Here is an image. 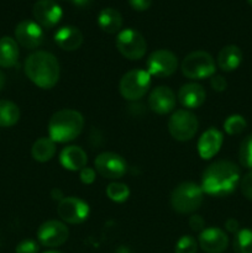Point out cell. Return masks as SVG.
I'll return each mask as SVG.
<instances>
[{"instance_id":"cell-2","label":"cell","mask_w":252,"mask_h":253,"mask_svg":"<svg viewBox=\"0 0 252 253\" xmlns=\"http://www.w3.org/2000/svg\"><path fill=\"white\" fill-rule=\"evenodd\" d=\"M25 74L36 86L52 89L59 81L61 67L54 54L47 51H36L25 61Z\"/></svg>"},{"instance_id":"cell-29","label":"cell","mask_w":252,"mask_h":253,"mask_svg":"<svg viewBox=\"0 0 252 253\" xmlns=\"http://www.w3.org/2000/svg\"><path fill=\"white\" fill-rule=\"evenodd\" d=\"M239 160L242 167L252 170V133L242 140L239 150Z\"/></svg>"},{"instance_id":"cell-1","label":"cell","mask_w":252,"mask_h":253,"mask_svg":"<svg viewBox=\"0 0 252 253\" xmlns=\"http://www.w3.org/2000/svg\"><path fill=\"white\" fill-rule=\"evenodd\" d=\"M241 170L231 161H215L203 172L202 189L204 194L211 197H227L240 185Z\"/></svg>"},{"instance_id":"cell-11","label":"cell","mask_w":252,"mask_h":253,"mask_svg":"<svg viewBox=\"0 0 252 253\" xmlns=\"http://www.w3.org/2000/svg\"><path fill=\"white\" fill-rule=\"evenodd\" d=\"M96 173L106 179H120L127 170V163L115 152H101L94 160Z\"/></svg>"},{"instance_id":"cell-15","label":"cell","mask_w":252,"mask_h":253,"mask_svg":"<svg viewBox=\"0 0 252 253\" xmlns=\"http://www.w3.org/2000/svg\"><path fill=\"white\" fill-rule=\"evenodd\" d=\"M198 244L207 253H222L229 246V237L219 227H207L199 234Z\"/></svg>"},{"instance_id":"cell-39","label":"cell","mask_w":252,"mask_h":253,"mask_svg":"<svg viewBox=\"0 0 252 253\" xmlns=\"http://www.w3.org/2000/svg\"><path fill=\"white\" fill-rule=\"evenodd\" d=\"M52 198H53L54 200H58V202H61L62 199H63V194H62V192L59 189H53L52 190Z\"/></svg>"},{"instance_id":"cell-25","label":"cell","mask_w":252,"mask_h":253,"mask_svg":"<svg viewBox=\"0 0 252 253\" xmlns=\"http://www.w3.org/2000/svg\"><path fill=\"white\" fill-rule=\"evenodd\" d=\"M20 109L10 100H0V127H11L19 121Z\"/></svg>"},{"instance_id":"cell-41","label":"cell","mask_w":252,"mask_h":253,"mask_svg":"<svg viewBox=\"0 0 252 253\" xmlns=\"http://www.w3.org/2000/svg\"><path fill=\"white\" fill-rule=\"evenodd\" d=\"M115 253H131V251H130V249H128V247L120 246L118 250H116Z\"/></svg>"},{"instance_id":"cell-7","label":"cell","mask_w":252,"mask_h":253,"mask_svg":"<svg viewBox=\"0 0 252 253\" xmlns=\"http://www.w3.org/2000/svg\"><path fill=\"white\" fill-rule=\"evenodd\" d=\"M199 127V121L192 111L187 109L175 110L168 120V131L179 142L192 140Z\"/></svg>"},{"instance_id":"cell-14","label":"cell","mask_w":252,"mask_h":253,"mask_svg":"<svg viewBox=\"0 0 252 253\" xmlns=\"http://www.w3.org/2000/svg\"><path fill=\"white\" fill-rule=\"evenodd\" d=\"M32 15L43 29H52L61 21L63 10L54 0H37L32 7Z\"/></svg>"},{"instance_id":"cell-31","label":"cell","mask_w":252,"mask_h":253,"mask_svg":"<svg viewBox=\"0 0 252 253\" xmlns=\"http://www.w3.org/2000/svg\"><path fill=\"white\" fill-rule=\"evenodd\" d=\"M240 189L247 200H252V170L247 172L240 180Z\"/></svg>"},{"instance_id":"cell-28","label":"cell","mask_w":252,"mask_h":253,"mask_svg":"<svg viewBox=\"0 0 252 253\" xmlns=\"http://www.w3.org/2000/svg\"><path fill=\"white\" fill-rule=\"evenodd\" d=\"M247 123L245 120V118L239 114H234V115H230L229 118H226V120L224 121V130L227 135L235 136L240 135L245 131L246 128Z\"/></svg>"},{"instance_id":"cell-37","label":"cell","mask_w":252,"mask_h":253,"mask_svg":"<svg viewBox=\"0 0 252 253\" xmlns=\"http://www.w3.org/2000/svg\"><path fill=\"white\" fill-rule=\"evenodd\" d=\"M225 229L229 232H231V234H236L240 229L239 221H237L236 219H234V217H230V219H227L226 222H225Z\"/></svg>"},{"instance_id":"cell-22","label":"cell","mask_w":252,"mask_h":253,"mask_svg":"<svg viewBox=\"0 0 252 253\" xmlns=\"http://www.w3.org/2000/svg\"><path fill=\"white\" fill-rule=\"evenodd\" d=\"M96 21H98L99 27L109 35L119 34L123 27V16L118 10L113 7H105L101 10Z\"/></svg>"},{"instance_id":"cell-18","label":"cell","mask_w":252,"mask_h":253,"mask_svg":"<svg viewBox=\"0 0 252 253\" xmlns=\"http://www.w3.org/2000/svg\"><path fill=\"white\" fill-rule=\"evenodd\" d=\"M177 98L187 110H193L200 108L204 104L207 99V91L200 84L187 83L180 86Z\"/></svg>"},{"instance_id":"cell-3","label":"cell","mask_w":252,"mask_h":253,"mask_svg":"<svg viewBox=\"0 0 252 253\" xmlns=\"http://www.w3.org/2000/svg\"><path fill=\"white\" fill-rule=\"evenodd\" d=\"M84 118L73 109H62L54 113L48 121V137L56 143L74 141L82 133Z\"/></svg>"},{"instance_id":"cell-24","label":"cell","mask_w":252,"mask_h":253,"mask_svg":"<svg viewBox=\"0 0 252 253\" xmlns=\"http://www.w3.org/2000/svg\"><path fill=\"white\" fill-rule=\"evenodd\" d=\"M56 155V142L49 137H41L34 142L31 147V156L35 161L44 163L51 161Z\"/></svg>"},{"instance_id":"cell-12","label":"cell","mask_w":252,"mask_h":253,"mask_svg":"<svg viewBox=\"0 0 252 253\" xmlns=\"http://www.w3.org/2000/svg\"><path fill=\"white\" fill-rule=\"evenodd\" d=\"M69 230L63 221L48 220L40 225L37 230V240L44 247H59L68 240Z\"/></svg>"},{"instance_id":"cell-34","label":"cell","mask_w":252,"mask_h":253,"mask_svg":"<svg viewBox=\"0 0 252 253\" xmlns=\"http://www.w3.org/2000/svg\"><path fill=\"white\" fill-rule=\"evenodd\" d=\"M210 85H211L212 90L217 91V93H221V91L226 90L227 82H226V79H225L222 76H219V74H214V76L210 78Z\"/></svg>"},{"instance_id":"cell-4","label":"cell","mask_w":252,"mask_h":253,"mask_svg":"<svg viewBox=\"0 0 252 253\" xmlns=\"http://www.w3.org/2000/svg\"><path fill=\"white\" fill-rule=\"evenodd\" d=\"M204 192L197 183L183 182L170 194V207L179 214H193L203 204Z\"/></svg>"},{"instance_id":"cell-8","label":"cell","mask_w":252,"mask_h":253,"mask_svg":"<svg viewBox=\"0 0 252 253\" xmlns=\"http://www.w3.org/2000/svg\"><path fill=\"white\" fill-rule=\"evenodd\" d=\"M116 48L125 58L138 61L147 51V42L145 37L135 29H124L116 36Z\"/></svg>"},{"instance_id":"cell-17","label":"cell","mask_w":252,"mask_h":253,"mask_svg":"<svg viewBox=\"0 0 252 253\" xmlns=\"http://www.w3.org/2000/svg\"><path fill=\"white\" fill-rule=\"evenodd\" d=\"M224 142V135L217 128H208L198 140V153L202 160H211L219 153Z\"/></svg>"},{"instance_id":"cell-10","label":"cell","mask_w":252,"mask_h":253,"mask_svg":"<svg viewBox=\"0 0 252 253\" xmlns=\"http://www.w3.org/2000/svg\"><path fill=\"white\" fill-rule=\"evenodd\" d=\"M58 216L63 222L71 225H78L85 221L89 216L88 203L77 197H66L58 203L57 207Z\"/></svg>"},{"instance_id":"cell-35","label":"cell","mask_w":252,"mask_h":253,"mask_svg":"<svg viewBox=\"0 0 252 253\" xmlns=\"http://www.w3.org/2000/svg\"><path fill=\"white\" fill-rule=\"evenodd\" d=\"M189 227L195 232H202L205 229V220L200 215H192L189 217Z\"/></svg>"},{"instance_id":"cell-33","label":"cell","mask_w":252,"mask_h":253,"mask_svg":"<svg viewBox=\"0 0 252 253\" xmlns=\"http://www.w3.org/2000/svg\"><path fill=\"white\" fill-rule=\"evenodd\" d=\"M79 178H81V182L83 184L86 185H90L95 182V178H96V170L94 168L90 167H84L83 169L79 170Z\"/></svg>"},{"instance_id":"cell-38","label":"cell","mask_w":252,"mask_h":253,"mask_svg":"<svg viewBox=\"0 0 252 253\" xmlns=\"http://www.w3.org/2000/svg\"><path fill=\"white\" fill-rule=\"evenodd\" d=\"M71 1L77 7H88L91 4V0H71Z\"/></svg>"},{"instance_id":"cell-21","label":"cell","mask_w":252,"mask_h":253,"mask_svg":"<svg viewBox=\"0 0 252 253\" xmlns=\"http://www.w3.org/2000/svg\"><path fill=\"white\" fill-rule=\"evenodd\" d=\"M242 62V51L236 44H227L220 49L216 58V64L221 71L234 72Z\"/></svg>"},{"instance_id":"cell-27","label":"cell","mask_w":252,"mask_h":253,"mask_svg":"<svg viewBox=\"0 0 252 253\" xmlns=\"http://www.w3.org/2000/svg\"><path fill=\"white\" fill-rule=\"evenodd\" d=\"M106 197L114 203H124L130 197V189L126 184L120 182H113L106 187Z\"/></svg>"},{"instance_id":"cell-6","label":"cell","mask_w":252,"mask_h":253,"mask_svg":"<svg viewBox=\"0 0 252 253\" xmlns=\"http://www.w3.org/2000/svg\"><path fill=\"white\" fill-rule=\"evenodd\" d=\"M151 86V76L145 69H131L120 79L119 90L127 101H137L146 95Z\"/></svg>"},{"instance_id":"cell-42","label":"cell","mask_w":252,"mask_h":253,"mask_svg":"<svg viewBox=\"0 0 252 253\" xmlns=\"http://www.w3.org/2000/svg\"><path fill=\"white\" fill-rule=\"evenodd\" d=\"M44 253H62V252H59V251H53V250H52V251H47V252H44Z\"/></svg>"},{"instance_id":"cell-32","label":"cell","mask_w":252,"mask_h":253,"mask_svg":"<svg viewBox=\"0 0 252 253\" xmlns=\"http://www.w3.org/2000/svg\"><path fill=\"white\" fill-rule=\"evenodd\" d=\"M40 246L36 241L34 240H22L21 242H19L15 249L16 253H39Z\"/></svg>"},{"instance_id":"cell-26","label":"cell","mask_w":252,"mask_h":253,"mask_svg":"<svg viewBox=\"0 0 252 253\" xmlns=\"http://www.w3.org/2000/svg\"><path fill=\"white\" fill-rule=\"evenodd\" d=\"M232 247L235 253H252V230H239L235 234Z\"/></svg>"},{"instance_id":"cell-20","label":"cell","mask_w":252,"mask_h":253,"mask_svg":"<svg viewBox=\"0 0 252 253\" xmlns=\"http://www.w3.org/2000/svg\"><path fill=\"white\" fill-rule=\"evenodd\" d=\"M83 34L76 26H62L54 32V42L63 51H76L83 44Z\"/></svg>"},{"instance_id":"cell-23","label":"cell","mask_w":252,"mask_h":253,"mask_svg":"<svg viewBox=\"0 0 252 253\" xmlns=\"http://www.w3.org/2000/svg\"><path fill=\"white\" fill-rule=\"evenodd\" d=\"M19 44L12 37L4 36L0 39V67L11 68L19 59Z\"/></svg>"},{"instance_id":"cell-36","label":"cell","mask_w":252,"mask_h":253,"mask_svg":"<svg viewBox=\"0 0 252 253\" xmlns=\"http://www.w3.org/2000/svg\"><path fill=\"white\" fill-rule=\"evenodd\" d=\"M128 4L136 11H146L150 9L152 0H128Z\"/></svg>"},{"instance_id":"cell-19","label":"cell","mask_w":252,"mask_h":253,"mask_svg":"<svg viewBox=\"0 0 252 253\" xmlns=\"http://www.w3.org/2000/svg\"><path fill=\"white\" fill-rule=\"evenodd\" d=\"M59 163L62 167L71 172H79L86 167L88 156L86 152L79 146H67L59 153Z\"/></svg>"},{"instance_id":"cell-13","label":"cell","mask_w":252,"mask_h":253,"mask_svg":"<svg viewBox=\"0 0 252 253\" xmlns=\"http://www.w3.org/2000/svg\"><path fill=\"white\" fill-rule=\"evenodd\" d=\"M15 39L17 44L26 49H35L43 43V29L32 20H24L15 27Z\"/></svg>"},{"instance_id":"cell-40","label":"cell","mask_w":252,"mask_h":253,"mask_svg":"<svg viewBox=\"0 0 252 253\" xmlns=\"http://www.w3.org/2000/svg\"><path fill=\"white\" fill-rule=\"evenodd\" d=\"M5 82H6V77H5V74L2 73V71H0V90L4 88Z\"/></svg>"},{"instance_id":"cell-43","label":"cell","mask_w":252,"mask_h":253,"mask_svg":"<svg viewBox=\"0 0 252 253\" xmlns=\"http://www.w3.org/2000/svg\"><path fill=\"white\" fill-rule=\"evenodd\" d=\"M247 1H249L250 5H252V0H247Z\"/></svg>"},{"instance_id":"cell-9","label":"cell","mask_w":252,"mask_h":253,"mask_svg":"<svg viewBox=\"0 0 252 253\" xmlns=\"http://www.w3.org/2000/svg\"><path fill=\"white\" fill-rule=\"evenodd\" d=\"M146 67L151 77L167 78L170 77L178 68V58L169 49H156L148 56Z\"/></svg>"},{"instance_id":"cell-30","label":"cell","mask_w":252,"mask_h":253,"mask_svg":"<svg viewBox=\"0 0 252 253\" xmlns=\"http://www.w3.org/2000/svg\"><path fill=\"white\" fill-rule=\"evenodd\" d=\"M198 241L190 235H184L177 241L174 247L175 253H197Z\"/></svg>"},{"instance_id":"cell-16","label":"cell","mask_w":252,"mask_h":253,"mask_svg":"<svg viewBox=\"0 0 252 253\" xmlns=\"http://www.w3.org/2000/svg\"><path fill=\"white\" fill-rule=\"evenodd\" d=\"M148 108L158 115L172 113L175 108V94L169 86H156L148 96Z\"/></svg>"},{"instance_id":"cell-5","label":"cell","mask_w":252,"mask_h":253,"mask_svg":"<svg viewBox=\"0 0 252 253\" xmlns=\"http://www.w3.org/2000/svg\"><path fill=\"white\" fill-rule=\"evenodd\" d=\"M183 76L193 81L211 78L216 71V63L210 53L205 51H194L184 57L180 64Z\"/></svg>"}]
</instances>
